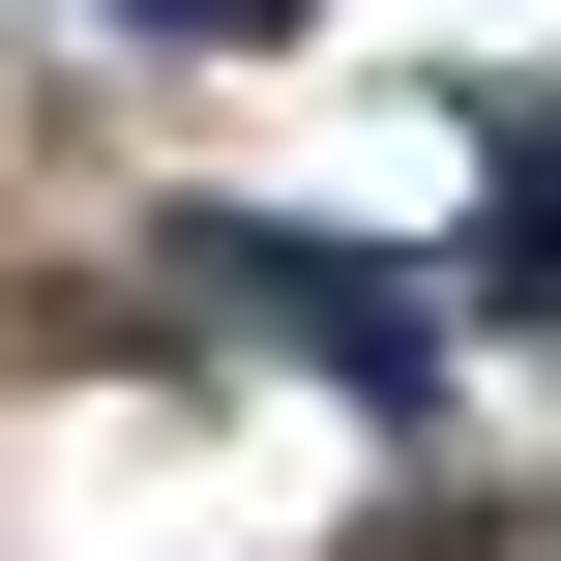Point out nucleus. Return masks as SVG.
I'll list each match as a JSON object with an SVG mask.
<instances>
[{"label":"nucleus","instance_id":"obj_1","mask_svg":"<svg viewBox=\"0 0 561 561\" xmlns=\"http://www.w3.org/2000/svg\"><path fill=\"white\" fill-rule=\"evenodd\" d=\"M178 266H207L237 325H296L355 414H444V266H385V237H266V207H207Z\"/></svg>","mask_w":561,"mask_h":561},{"label":"nucleus","instance_id":"obj_2","mask_svg":"<svg viewBox=\"0 0 561 561\" xmlns=\"http://www.w3.org/2000/svg\"><path fill=\"white\" fill-rule=\"evenodd\" d=\"M503 296L561 325V89H503Z\"/></svg>","mask_w":561,"mask_h":561},{"label":"nucleus","instance_id":"obj_3","mask_svg":"<svg viewBox=\"0 0 561 561\" xmlns=\"http://www.w3.org/2000/svg\"><path fill=\"white\" fill-rule=\"evenodd\" d=\"M118 30H178V59H266V30H296V0H118Z\"/></svg>","mask_w":561,"mask_h":561}]
</instances>
